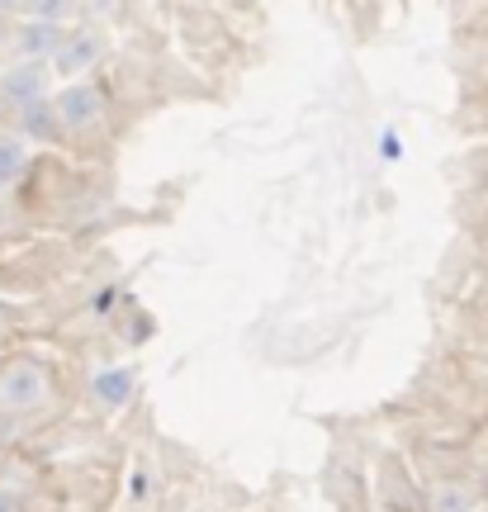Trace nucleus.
Returning a JSON list of instances; mask_svg holds the SVG:
<instances>
[{"label":"nucleus","instance_id":"obj_4","mask_svg":"<svg viewBox=\"0 0 488 512\" xmlns=\"http://www.w3.org/2000/svg\"><path fill=\"white\" fill-rule=\"evenodd\" d=\"M15 53L19 57H43L48 53H62V34H57V24H43V19H29L24 29H19V38H15Z\"/></svg>","mask_w":488,"mask_h":512},{"label":"nucleus","instance_id":"obj_6","mask_svg":"<svg viewBox=\"0 0 488 512\" xmlns=\"http://www.w3.org/2000/svg\"><path fill=\"white\" fill-rule=\"evenodd\" d=\"M427 503H432V512H474V508H479L465 484H436Z\"/></svg>","mask_w":488,"mask_h":512},{"label":"nucleus","instance_id":"obj_1","mask_svg":"<svg viewBox=\"0 0 488 512\" xmlns=\"http://www.w3.org/2000/svg\"><path fill=\"white\" fill-rule=\"evenodd\" d=\"M48 86H53V72L38 57H19L15 67L0 76V100L15 105V110H34V105H43Z\"/></svg>","mask_w":488,"mask_h":512},{"label":"nucleus","instance_id":"obj_5","mask_svg":"<svg viewBox=\"0 0 488 512\" xmlns=\"http://www.w3.org/2000/svg\"><path fill=\"white\" fill-rule=\"evenodd\" d=\"M100 34H76L72 43H62V53H57V72H86V67H95L100 62Z\"/></svg>","mask_w":488,"mask_h":512},{"label":"nucleus","instance_id":"obj_8","mask_svg":"<svg viewBox=\"0 0 488 512\" xmlns=\"http://www.w3.org/2000/svg\"><path fill=\"white\" fill-rule=\"evenodd\" d=\"M24 15L43 19V24H62L76 15V0H24Z\"/></svg>","mask_w":488,"mask_h":512},{"label":"nucleus","instance_id":"obj_9","mask_svg":"<svg viewBox=\"0 0 488 512\" xmlns=\"http://www.w3.org/2000/svg\"><path fill=\"white\" fill-rule=\"evenodd\" d=\"M24 171V143L19 138H0V185H10Z\"/></svg>","mask_w":488,"mask_h":512},{"label":"nucleus","instance_id":"obj_10","mask_svg":"<svg viewBox=\"0 0 488 512\" xmlns=\"http://www.w3.org/2000/svg\"><path fill=\"white\" fill-rule=\"evenodd\" d=\"M0 512H19V498H15V494H5V489H0Z\"/></svg>","mask_w":488,"mask_h":512},{"label":"nucleus","instance_id":"obj_7","mask_svg":"<svg viewBox=\"0 0 488 512\" xmlns=\"http://www.w3.org/2000/svg\"><path fill=\"white\" fill-rule=\"evenodd\" d=\"M128 389H133L128 370H105V375H95V394H100V403H109V408H119V403L128 399Z\"/></svg>","mask_w":488,"mask_h":512},{"label":"nucleus","instance_id":"obj_3","mask_svg":"<svg viewBox=\"0 0 488 512\" xmlns=\"http://www.w3.org/2000/svg\"><path fill=\"white\" fill-rule=\"evenodd\" d=\"M100 91H95L91 81H72L67 91H57V119L67 128H86V124H95L100 119Z\"/></svg>","mask_w":488,"mask_h":512},{"label":"nucleus","instance_id":"obj_11","mask_svg":"<svg viewBox=\"0 0 488 512\" xmlns=\"http://www.w3.org/2000/svg\"><path fill=\"white\" fill-rule=\"evenodd\" d=\"M0 408H5V403H0Z\"/></svg>","mask_w":488,"mask_h":512},{"label":"nucleus","instance_id":"obj_2","mask_svg":"<svg viewBox=\"0 0 488 512\" xmlns=\"http://www.w3.org/2000/svg\"><path fill=\"white\" fill-rule=\"evenodd\" d=\"M48 399V375L34 366V361H10L0 370V403L10 413H29Z\"/></svg>","mask_w":488,"mask_h":512}]
</instances>
